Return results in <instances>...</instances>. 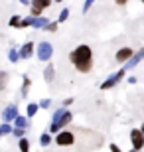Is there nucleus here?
I'll list each match as a JSON object with an SVG mask.
<instances>
[{"instance_id": "nucleus-1", "label": "nucleus", "mask_w": 144, "mask_h": 152, "mask_svg": "<svg viewBox=\"0 0 144 152\" xmlns=\"http://www.w3.org/2000/svg\"><path fill=\"white\" fill-rule=\"evenodd\" d=\"M69 61L75 65L77 71H81V73H89V71L93 69V51H91L89 45L81 44V45H77V48L69 53Z\"/></svg>"}, {"instance_id": "nucleus-2", "label": "nucleus", "mask_w": 144, "mask_h": 152, "mask_svg": "<svg viewBox=\"0 0 144 152\" xmlns=\"http://www.w3.org/2000/svg\"><path fill=\"white\" fill-rule=\"evenodd\" d=\"M73 142H75V134H73L71 130L61 129L59 132H56V144L57 146H71Z\"/></svg>"}, {"instance_id": "nucleus-3", "label": "nucleus", "mask_w": 144, "mask_h": 152, "mask_svg": "<svg viewBox=\"0 0 144 152\" xmlns=\"http://www.w3.org/2000/svg\"><path fill=\"white\" fill-rule=\"evenodd\" d=\"M36 56H38V59H42V61H50L51 56H53V45H51L50 42H42V44L38 45V50H36Z\"/></svg>"}, {"instance_id": "nucleus-4", "label": "nucleus", "mask_w": 144, "mask_h": 152, "mask_svg": "<svg viewBox=\"0 0 144 152\" xmlns=\"http://www.w3.org/2000/svg\"><path fill=\"white\" fill-rule=\"evenodd\" d=\"M124 73H126L124 69H118V71H115L113 75H109V77H107L105 81L101 83V89H103V91H107V89H111V87H115V85L118 83V81H121L122 77H124Z\"/></svg>"}, {"instance_id": "nucleus-5", "label": "nucleus", "mask_w": 144, "mask_h": 152, "mask_svg": "<svg viewBox=\"0 0 144 152\" xmlns=\"http://www.w3.org/2000/svg\"><path fill=\"white\" fill-rule=\"evenodd\" d=\"M130 144H132L134 150H142L144 148V132L140 129L130 130Z\"/></svg>"}, {"instance_id": "nucleus-6", "label": "nucleus", "mask_w": 144, "mask_h": 152, "mask_svg": "<svg viewBox=\"0 0 144 152\" xmlns=\"http://www.w3.org/2000/svg\"><path fill=\"white\" fill-rule=\"evenodd\" d=\"M132 53H134V50L130 48V45H124V48H121V50L115 53V61L116 63H126L130 57H132Z\"/></svg>"}, {"instance_id": "nucleus-7", "label": "nucleus", "mask_w": 144, "mask_h": 152, "mask_svg": "<svg viewBox=\"0 0 144 152\" xmlns=\"http://www.w3.org/2000/svg\"><path fill=\"white\" fill-rule=\"evenodd\" d=\"M142 57H144V48H140L138 51H134V53H132V57H130V59L124 63V67H122V69H124V71H128V69L136 67V65L142 61Z\"/></svg>"}, {"instance_id": "nucleus-8", "label": "nucleus", "mask_w": 144, "mask_h": 152, "mask_svg": "<svg viewBox=\"0 0 144 152\" xmlns=\"http://www.w3.org/2000/svg\"><path fill=\"white\" fill-rule=\"evenodd\" d=\"M16 117H18V107L16 105H8V107L2 111V123H12Z\"/></svg>"}, {"instance_id": "nucleus-9", "label": "nucleus", "mask_w": 144, "mask_h": 152, "mask_svg": "<svg viewBox=\"0 0 144 152\" xmlns=\"http://www.w3.org/2000/svg\"><path fill=\"white\" fill-rule=\"evenodd\" d=\"M34 56V42H26L18 51V59H30Z\"/></svg>"}, {"instance_id": "nucleus-10", "label": "nucleus", "mask_w": 144, "mask_h": 152, "mask_svg": "<svg viewBox=\"0 0 144 152\" xmlns=\"http://www.w3.org/2000/svg\"><path fill=\"white\" fill-rule=\"evenodd\" d=\"M48 22H50V20H48V18H44V16H36V18L32 16V24H30V28H36V30L42 28V30H44V26Z\"/></svg>"}, {"instance_id": "nucleus-11", "label": "nucleus", "mask_w": 144, "mask_h": 152, "mask_svg": "<svg viewBox=\"0 0 144 152\" xmlns=\"http://www.w3.org/2000/svg\"><path fill=\"white\" fill-rule=\"evenodd\" d=\"M30 6H32V8H38V10L42 12V10H45V8L51 6V0H30Z\"/></svg>"}, {"instance_id": "nucleus-12", "label": "nucleus", "mask_w": 144, "mask_h": 152, "mask_svg": "<svg viewBox=\"0 0 144 152\" xmlns=\"http://www.w3.org/2000/svg\"><path fill=\"white\" fill-rule=\"evenodd\" d=\"M12 123H14V126H18V129H28V126H30V118L28 117H22V115H18Z\"/></svg>"}, {"instance_id": "nucleus-13", "label": "nucleus", "mask_w": 144, "mask_h": 152, "mask_svg": "<svg viewBox=\"0 0 144 152\" xmlns=\"http://www.w3.org/2000/svg\"><path fill=\"white\" fill-rule=\"evenodd\" d=\"M53 77H56V67H53V63L50 61V65H45V69H44V79L50 83V81H53Z\"/></svg>"}, {"instance_id": "nucleus-14", "label": "nucleus", "mask_w": 144, "mask_h": 152, "mask_svg": "<svg viewBox=\"0 0 144 152\" xmlns=\"http://www.w3.org/2000/svg\"><path fill=\"white\" fill-rule=\"evenodd\" d=\"M18 150L20 152H30V140L26 138V136L18 138Z\"/></svg>"}, {"instance_id": "nucleus-15", "label": "nucleus", "mask_w": 144, "mask_h": 152, "mask_svg": "<svg viewBox=\"0 0 144 152\" xmlns=\"http://www.w3.org/2000/svg\"><path fill=\"white\" fill-rule=\"evenodd\" d=\"M30 85H32V79H30L28 75H24V83H22V97H26V95H28Z\"/></svg>"}, {"instance_id": "nucleus-16", "label": "nucleus", "mask_w": 144, "mask_h": 152, "mask_svg": "<svg viewBox=\"0 0 144 152\" xmlns=\"http://www.w3.org/2000/svg\"><path fill=\"white\" fill-rule=\"evenodd\" d=\"M51 140H53V138H51V132H44V134L39 136V144H42V146H50Z\"/></svg>"}, {"instance_id": "nucleus-17", "label": "nucleus", "mask_w": 144, "mask_h": 152, "mask_svg": "<svg viewBox=\"0 0 144 152\" xmlns=\"http://www.w3.org/2000/svg\"><path fill=\"white\" fill-rule=\"evenodd\" d=\"M38 111H39L38 103H30V105H28V109H26V113H28V118H30V117H34V115L38 113Z\"/></svg>"}, {"instance_id": "nucleus-18", "label": "nucleus", "mask_w": 144, "mask_h": 152, "mask_svg": "<svg viewBox=\"0 0 144 152\" xmlns=\"http://www.w3.org/2000/svg\"><path fill=\"white\" fill-rule=\"evenodd\" d=\"M10 132H12V124H8V123L0 124V138L6 136V134H10Z\"/></svg>"}, {"instance_id": "nucleus-19", "label": "nucleus", "mask_w": 144, "mask_h": 152, "mask_svg": "<svg viewBox=\"0 0 144 152\" xmlns=\"http://www.w3.org/2000/svg\"><path fill=\"white\" fill-rule=\"evenodd\" d=\"M6 85H8V73L6 71H0V91H4Z\"/></svg>"}, {"instance_id": "nucleus-20", "label": "nucleus", "mask_w": 144, "mask_h": 152, "mask_svg": "<svg viewBox=\"0 0 144 152\" xmlns=\"http://www.w3.org/2000/svg\"><path fill=\"white\" fill-rule=\"evenodd\" d=\"M8 59H10L12 63H18V50L16 48H12V50L8 51Z\"/></svg>"}, {"instance_id": "nucleus-21", "label": "nucleus", "mask_w": 144, "mask_h": 152, "mask_svg": "<svg viewBox=\"0 0 144 152\" xmlns=\"http://www.w3.org/2000/svg\"><path fill=\"white\" fill-rule=\"evenodd\" d=\"M67 18H69V8H63V10L59 12V18H57V24H59V22H65Z\"/></svg>"}, {"instance_id": "nucleus-22", "label": "nucleus", "mask_w": 144, "mask_h": 152, "mask_svg": "<svg viewBox=\"0 0 144 152\" xmlns=\"http://www.w3.org/2000/svg\"><path fill=\"white\" fill-rule=\"evenodd\" d=\"M12 134L16 136V138H22L26 134V129H18V126H12Z\"/></svg>"}, {"instance_id": "nucleus-23", "label": "nucleus", "mask_w": 144, "mask_h": 152, "mask_svg": "<svg viewBox=\"0 0 144 152\" xmlns=\"http://www.w3.org/2000/svg\"><path fill=\"white\" fill-rule=\"evenodd\" d=\"M44 30L45 32H57V22H48L44 26Z\"/></svg>"}, {"instance_id": "nucleus-24", "label": "nucleus", "mask_w": 144, "mask_h": 152, "mask_svg": "<svg viewBox=\"0 0 144 152\" xmlns=\"http://www.w3.org/2000/svg\"><path fill=\"white\" fill-rule=\"evenodd\" d=\"M20 20H22V18L16 14V16H12V18H10V22H8V24H10L12 28H18V26H20Z\"/></svg>"}, {"instance_id": "nucleus-25", "label": "nucleus", "mask_w": 144, "mask_h": 152, "mask_svg": "<svg viewBox=\"0 0 144 152\" xmlns=\"http://www.w3.org/2000/svg\"><path fill=\"white\" fill-rule=\"evenodd\" d=\"M38 107L39 109H50L51 107V99H42V101L38 103Z\"/></svg>"}, {"instance_id": "nucleus-26", "label": "nucleus", "mask_w": 144, "mask_h": 152, "mask_svg": "<svg viewBox=\"0 0 144 152\" xmlns=\"http://www.w3.org/2000/svg\"><path fill=\"white\" fill-rule=\"evenodd\" d=\"M93 2H95V0H85V2H83V12H85V14H87V12L91 10V6H93Z\"/></svg>"}, {"instance_id": "nucleus-27", "label": "nucleus", "mask_w": 144, "mask_h": 152, "mask_svg": "<svg viewBox=\"0 0 144 152\" xmlns=\"http://www.w3.org/2000/svg\"><path fill=\"white\" fill-rule=\"evenodd\" d=\"M73 105V99L71 97H69V99H65V101H63V107H71Z\"/></svg>"}, {"instance_id": "nucleus-28", "label": "nucleus", "mask_w": 144, "mask_h": 152, "mask_svg": "<svg viewBox=\"0 0 144 152\" xmlns=\"http://www.w3.org/2000/svg\"><path fill=\"white\" fill-rule=\"evenodd\" d=\"M111 152H122V150L116 146V144H111Z\"/></svg>"}, {"instance_id": "nucleus-29", "label": "nucleus", "mask_w": 144, "mask_h": 152, "mask_svg": "<svg viewBox=\"0 0 144 152\" xmlns=\"http://www.w3.org/2000/svg\"><path fill=\"white\" fill-rule=\"evenodd\" d=\"M115 2H116V4H118V6H124V4H126V2H128V0H115Z\"/></svg>"}, {"instance_id": "nucleus-30", "label": "nucleus", "mask_w": 144, "mask_h": 152, "mask_svg": "<svg viewBox=\"0 0 144 152\" xmlns=\"http://www.w3.org/2000/svg\"><path fill=\"white\" fill-rule=\"evenodd\" d=\"M20 2H22V4H26V6L30 4V0H20Z\"/></svg>"}, {"instance_id": "nucleus-31", "label": "nucleus", "mask_w": 144, "mask_h": 152, "mask_svg": "<svg viewBox=\"0 0 144 152\" xmlns=\"http://www.w3.org/2000/svg\"><path fill=\"white\" fill-rule=\"evenodd\" d=\"M51 2H63V0H51Z\"/></svg>"}, {"instance_id": "nucleus-32", "label": "nucleus", "mask_w": 144, "mask_h": 152, "mask_svg": "<svg viewBox=\"0 0 144 152\" xmlns=\"http://www.w3.org/2000/svg\"><path fill=\"white\" fill-rule=\"evenodd\" d=\"M132 152H140V150H132Z\"/></svg>"}]
</instances>
